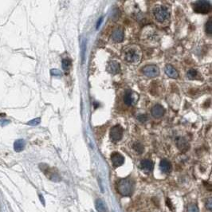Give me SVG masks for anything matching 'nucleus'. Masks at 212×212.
Segmentation results:
<instances>
[{"mask_svg": "<svg viewBox=\"0 0 212 212\" xmlns=\"http://www.w3.org/2000/svg\"><path fill=\"white\" fill-rule=\"evenodd\" d=\"M141 58V52L136 47H129L124 51V58L128 63L137 64Z\"/></svg>", "mask_w": 212, "mask_h": 212, "instance_id": "nucleus-2", "label": "nucleus"}, {"mask_svg": "<svg viewBox=\"0 0 212 212\" xmlns=\"http://www.w3.org/2000/svg\"><path fill=\"white\" fill-rule=\"evenodd\" d=\"M164 72L167 77L173 79H176L179 77V73L172 65H167L164 68Z\"/></svg>", "mask_w": 212, "mask_h": 212, "instance_id": "nucleus-13", "label": "nucleus"}, {"mask_svg": "<svg viewBox=\"0 0 212 212\" xmlns=\"http://www.w3.org/2000/svg\"><path fill=\"white\" fill-rule=\"evenodd\" d=\"M25 146H26V142L24 140L20 139V140H17V141L14 143V149L16 152H20L22 150H24Z\"/></svg>", "mask_w": 212, "mask_h": 212, "instance_id": "nucleus-16", "label": "nucleus"}, {"mask_svg": "<svg viewBox=\"0 0 212 212\" xmlns=\"http://www.w3.org/2000/svg\"><path fill=\"white\" fill-rule=\"evenodd\" d=\"M50 74H51L52 76L56 77V78H61L62 75V72H61L59 69H52L51 70H50Z\"/></svg>", "mask_w": 212, "mask_h": 212, "instance_id": "nucleus-22", "label": "nucleus"}, {"mask_svg": "<svg viewBox=\"0 0 212 212\" xmlns=\"http://www.w3.org/2000/svg\"><path fill=\"white\" fill-rule=\"evenodd\" d=\"M111 160L114 167H118L123 165L125 162V158L119 152H113L111 156Z\"/></svg>", "mask_w": 212, "mask_h": 212, "instance_id": "nucleus-8", "label": "nucleus"}, {"mask_svg": "<svg viewBox=\"0 0 212 212\" xmlns=\"http://www.w3.org/2000/svg\"><path fill=\"white\" fill-rule=\"evenodd\" d=\"M206 32L208 34H211L212 33V18H209V20L207 22V24H206Z\"/></svg>", "mask_w": 212, "mask_h": 212, "instance_id": "nucleus-21", "label": "nucleus"}, {"mask_svg": "<svg viewBox=\"0 0 212 212\" xmlns=\"http://www.w3.org/2000/svg\"><path fill=\"white\" fill-rule=\"evenodd\" d=\"M153 14L156 20L160 22L167 21L170 17L169 11L164 6H157L153 10Z\"/></svg>", "mask_w": 212, "mask_h": 212, "instance_id": "nucleus-3", "label": "nucleus"}, {"mask_svg": "<svg viewBox=\"0 0 212 212\" xmlns=\"http://www.w3.org/2000/svg\"><path fill=\"white\" fill-rule=\"evenodd\" d=\"M124 30L121 27H117L116 29H114L112 33V38L115 43H121L124 40Z\"/></svg>", "mask_w": 212, "mask_h": 212, "instance_id": "nucleus-10", "label": "nucleus"}, {"mask_svg": "<svg viewBox=\"0 0 212 212\" xmlns=\"http://www.w3.org/2000/svg\"><path fill=\"white\" fill-rule=\"evenodd\" d=\"M72 66V61L69 58H64L62 60V68L65 73H69Z\"/></svg>", "mask_w": 212, "mask_h": 212, "instance_id": "nucleus-19", "label": "nucleus"}, {"mask_svg": "<svg viewBox=\"0 0 212 212\" xmlns=\"http://www.w3.org/2000/svg\"><path fill=\"white\" fill-rule=\"evenodd\" d=\"M102 20H103V18H100V19H99V21L97 22V28H98V27H100V23L102 22Z\"/></svg>", "mask_w": 212, "mask_h": 212, "instance_id": "nucleus-29", "label": "nucleus"}, {"mask_svg": "<svg viewBox=\"0 0 212 212\" xmlns=\"http://www.w3.org/2000/svg\"><path fill=\"white\" fill-rule=\"evenodd\" d=\"M206 207L209 210H212V200L210 198L207 201V203H206Z\"/></svg>", "mask_w": 212, "mask_h": 212, "instance_id": "nucleus-27", "label": "nucleus"}, {"mask_svg": "<svg viewBox=\"0 0 212 212\" xmlns=\"http://www.w3.org/2000/svg\"><path fill=\"white\" fill-rule=\"evenodd\" d=\"M142 72L147 78H155L159 76L160 69L156 65H147L142 69Z\"/></svg>", "mask_w": 212, "mask_h": 212, "instance_id": "nucleus-7", "label": "nucleus"}, {"mask_svg": "<svg viewBox=\"0 0 212 212\" xmlns=\"http://www.w3.org/2000/svg\"><path fill=\"white\" fill-rule=\"evenodd\" d=\"M165 113L164 108L160 105H155L151 109V114L154 118H160Z\"/></svg>", "mask_w": 212, "mask_h": 212, "instance_id": "nucleus-9", "label": "nucleus"}, {"mask_svg": "<svg viewBox=\"0 0 212 212\" xmlns=\"http://www.w3.org/2000/svg\"><path fill=\"white\" fill-rule=\"evenodd\" d=\"M40 122L41 118H35L31 120V121H30L29 122H27V125H30V126H36V125H38Z\"/></svg>", "mask_w": 212, "mask_h": 212, "instance_id": "nucleus-24", "label": "nucleus"}, {"mask_svg": "<svg viewBox=\"0 0 212 212\" xmlns=\"http://www.w3.org/2000/svg\"><path fill=\"white\" fill-rule=\"evenodd\" d=\"M187 77L190 80H196V79H199L200 78V75H199V72L197 71L196 69H189L187 73Z\"/></svg>", "mask_w": 212, "mask_h": 212, "instance_id": "nucleus-17", "label": "nucleus"}, {"mask_svg": "<svg viewBox=\"0 0 212 212\" xmlns=\"http://www.w3.org/2000/svg\"><path fill=\"white\" fill-rule=\"evenodd\" d=\"M96 209L98 212H107V208L105 207V203L100 199H97L95 202Z\"/></svg>", "mask_w": 212, "mask_h": 212, "instance_id": "nucleus-18", "label": "nucleus"}, {"mask_svg": "<svg viewBox=\"0 0 212 212\" xmlns=\"http://www.w3.org/2000/svg\"><path fill=\"white\" fill-rule=\"evenodd\" d=\"M140 166H141V169L146 172H151L154 167V164L152 163V161L150 160H143L141 162Z\"/></svg>", "mask_w": 212, "mask_h": 212, "instance_id": "nucleus-15", "label": "nucleus"}, {"mask_svg": "<svg viewBox=\"0 0 212 212\" xmlns=\"http://www.w3.org/2000/svg\"><path fill=\"white\" fill-rule=\"evenodd\" d=\"M160 170L163 173L165 174H168L171 172L172 169V163H170L169 161L166 160V159H163L162 160L160 161Z\"/></svg>", "mask_w": 212, "mask_h": 212, "instance_id": "nucleus-14", "label": "nucleus"}, {"mask_svg": "<svg viewBox=\"0 0 212 212\" xmlns=\"http://www.w3.org/2000/svg\"><path fill=\"white\" fill-rule=\"evenodd\" d=\"M85 43H83L82 46H81V58H82V62H84V61H85Z\"/></svg>", "mask_w": 212, "mask_h": 212, "instance_id": "nucleus-26", "label": "nucleus"}, {"mask_svg": "<svg viewBox=\"0 0 212 212\" xmlns=\"http://www.w3.org/2000/svg\"><path fill=\"white\" fill-rule=\"evenodd\" d=\"M188 212H199V208L195 204H191L188 207Z\"/></svg>", "mask_w": 212, "mask_h": 212, "instance_id": "nucleus-25", "label": "nucleus"}, {"mask_svg": "<svg viewBox=\"0 0 212 212\" xmlns=\"http://www.w3.org/2000/svg\"><path fill=\"white\" fill-rule=\"evenodd\" d=\"M138 99V95L132 92V90H126L124 96V102L128 106H132L135 105Z\"/></svg>", "mask_w": 212, "mask_h": 212, "instance_id": "nucleus-6", "label": "nucleus"}, {"mask_svg": "<svg viewBox=\"0 0 212 212\" xmlns=\"http://www.w3.org/2000/svg\"><path fill=\"white\" fill-rule=\"evenodd\" d=\"M124 130L121 125H115L110 129V139L114 143L118 142L122 139Z\"/></svg>", "mask_w": 212, "mask_h": 212, "instance_id": "nucleus-5", "label": "nucleus"}, {"mask_svg": "<svg viewBox=\"0 0 212 212\" xmlns=\"http://www.w3.org/2000/svg\"><path fill=\"white\" fill-rule=\"evenodd\" d=\"M136 118H137V120H138L140 122L144 123L147 121L148 116H147V114H141V115H139V116H136Z\"/></svg>", "mask_w": 212, "mask_h": 212, "instance_id": "nucleus-23", "label": "nucleus"}, {"mask_svg": "<svg viewBox=\"0 0 212 212\" xmlns=\"http://www.w3.org/2000/svg\"><path fill=\"white\" fill-rule=\"evenodd\" d=\"M135 183L132 179L125 178L119 180L116 185V190L123 196H131L134 191Z\"/></svg>", "mask_w": 212, "mask_h": 212, "instance_id": "nucleus-1", "label": "nucleus"}, {"mask_svg": "<svg viewBox=\"0 0 212 212\" xmlns=\"http://www.w3.org/2000/svg\"><path fill=\"white\" fill-rule=\"evenodd\" d=\"M107 71L111 74H117L121 71V65L116 61H111L107 65Z\"/></svg>", "mask_w": 212, "mask_h": 212, "instance_id": "nucleus-11", "label": "nucleus"}, {"mask_svg": "<svg viewBox=\"0 0 212 212\" xmlns=\"http://www.w3.org/2000/svg\"><path fill=\"white\" fill-rule=\"evenodd\" d=\"M176 144L177 147L181 152H185L189 149V144L187 140L183 137H178L176 141Z\"/></svg>", "mask_w": 212, "mask_h": 212, "instance_id": "nucleus-12", "label": "nucleus"}, {"mask_svg": "<svg viewBox=\"0 0 212 212\" xmlns=\"http://www.w3.org/2000/svg\"><path fill=\"white\" fill-rule=\"evenodd\" d=\"M9 124L10 121H8V120H0V125L2 127H4V126L9 125Z\"/></svg>", "mask_w": 212, "mask_h": 212, "instance_id": "nucleus-28", "label": "nucleus"}, {"mask_svg": "<svg viewBox=\"0 0 212 212\" xmlns=\"http://www.w3.org/2000/svg\"><path fill=\"white\" fill-rule=\"evenodd\" d=\"M193 9L195 13L206 14L211 11L210 1H197L193 5Z\"/></svg>", "mask_w": 212, "mask_h": 212, "instance_id": "nucleus-4", "label": "nucleus"}, {"mask_svg": "<svg viewBox=\"0 0 212 212\" xmlns=\"http://www.w3.org/2000/svg\"><path fill=\"white\" fill-rule=\"evenodd\" d=\"M132 148L137 154H142L144 152V146L140 142H135L132 144Z\"/></svg>", "mask_w": 212, "mask_h": 212, "instance_id": "nucleus-20", "label": "nucleus"}]
</instances>
